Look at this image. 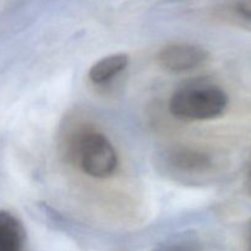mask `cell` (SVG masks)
I'll use <instances>...</instances> for the list:
<instances>
[{
  "mask_svg": "<svg viewBox=\"0 0 251 251\" xmlns=\"http://www.w3.org/2000/svg\"><path fill=\"white\" fill-rule=\"evenodd\" d=\"M235 11L243 19L251 21V0H239L235 4Z\"/></svg>",
  "mask_w": 251,
  "mask_h": 251,
  "instance_id": "7",
  "label": "cell"
},
{
  "mask_svg": "<svg viewBox=\"0 0 251 251\" xmlns=\"http://www.w3.org/2000/svg\"><path fill=\"white\" fill-rule=\"evenodd\" d=\"M208 58L207 51L191 43L167 44L158 53V61L162 68L172 73H188L202 65Z\"/></svg>",
  "mask_w": 251,
  "mask_h": 251,
  "instance_id": "3",
  "label": "cell"
},
{
  "mask_svg": "<svg viewBox=\"0 0 251 251\" xmlns=\"http://www.w3.org/2000/svg\"><path fill=\"white\" fill-rule=\"evenodd\" d=\"M228 105L225 91L212 83L194 82L178 88L169 100V112L184 122H203L220 117Z\"/></svg>",
  "mask_w": 251,
  "mask_h": 251,
  "instance_id": "1",
  "label": "cell"
},
{
  "mask_svg": "<svg viewBox=\"0 0 251 251\" xmlns=\"http://www.w3.org/2000/svg\"><path fill=\"white\" fill-rule=\"evenodd\" d=\"M75 158L81 171L91 178H109L118 168L114 146L104 134L98 131H86L77 137Z\"/></svg>",
  "mask_w": 251,
  "mask_h": 251,
  "instance_id": "2",
  "label": "cell"
},
{
  "mask_svg": "<svg viewBox=\"0 0 251 251\" xmlns=\"http://www.w3.org/2000/svg\"><path fill=\"white\" fill-rule=\"evenodd\" d=\"M129 56L125 53L110 54L96 61L88 71V77L96 85H102L113 80L126 69Z\"/></svg>",
  "mask_w": 251,
  "mask_h": 251,
  "instance_id": "5",
  "label": "cell"
},
{
  "mask_svg": "<svg viewBox=\"0 0 251 251\" xmlns=\"http://www.w3.org/2000/svg\"><path fill=\"white\" fill-rule=\"evenodd\" d=\"M248 251H251V245H250V248H249V250H248Z\"/></svg>",
  "mask_w": 251,
  "mask_h": 251,
  "instance_id": "9",
  "label": "cell"
},
{
  "mask_svg": "<svg viewBox=\"0 0 251 251\" xmlns=\"http://www.w3.org/2000/svg\"><path fill=\"white\" fill-rule=\"evenodd\" d=\"M0 251H27L24 226L7 211H0Z\"/></svg>",
  "mask_w": 251,
  "mask_h": 251,
  "instance_id": "4",
  "label": "cell"
},
{
  "mask_svg": "<svg viewBox=\"0 0 251 251\" xmlns=\"http://www.w3.org/2000/svg\"><path fill=\"white\" fill-rule=\"evenodd\" d=\"M157 251H200L198 245L190 244V243H176V244L167 245Z\"/></svg>",
  "mask_w": 251,
  "mask_h": 251,
  "instance_id": "8",
  "label": "cell"
},
{
  "mask_svg": "<svg viewBox=\"0 0 251 251\" xmlns=\"http://www.w3.org/2000/svg\"><path fill=\"white\" fill-rule=\"evenodd\" d=\"M172 162L176 168L185 172L205 171L211 164L208 156L191 149H180L174 152Z\"/></svg>",
  "mask_w": 251,
  "mask_h": 251,
  "instance_id": "6",
  "label": "cell"
}]
</instances>
